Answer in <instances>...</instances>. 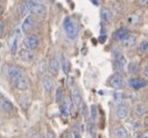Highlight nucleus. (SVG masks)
<instances>
[{"label":"nucleus","mask_w":148,"mask_h":138,"mask_svg":"<svg viewBox=\"0 0 148 138\" xmlns=\"http://www.w3.org/2000/svg\"><path fill=\"white\" fill-rule=\"evenodd\" d=\"M63 28L65 31V35L69 40H75L78 36V32H79V27L78 24L73 21L70 16H66L63 21Z\"/></svg>","instance_id":"obj_1"},{"label":"nucleus","mask_w":148,"mask_h":138,"mask_svg":"<svg viewBox=\"0 0 148 138\" xmlns=\"http://www.w3.org/2000/svg\"><path fill=\"white\" fill-rule=\"evenodd\" d=\"M22 44H23L25 49L34 50V49H36V48L40 45V39L36 36V35H27V36L23 39Z\"/></svg>","instance_id":"obj_2"},{"label":"nucleus","mask_w":148,"mask_h":138,"mask_svg":"<svg viewBox=\"0 0 148 138\" xmlns=\"http://www.w3.org/2000/svg\"><path fill=\"white\" fill-rule=\"evenodd\" d=\"M108 85L112 87V88H116V89H120L125 86V79L121 74L117 73V74H113L111 76L110 79H108Z\"/></svg>","instance_id":"obj_3"},{"label":"nucleus","mask_w":148,"mask_h":138,"mask_svg":"<svg viewBox=\"0 0 148 138\" xmlns=\"http://www.w3.org/2000/svg\"><path fill=\"white\" fill-rule=\"evenodd\" d=\"M19 37H20V30H15L14 34H12L11 37L8 39V45L12 55H16L18 52V43H19Z\"/></svg>","instance_id":"obj_4"},{"label":"nucleus","mask_w":148,"mask_h":138,"mask_svg":"<svg viewBox=\"0 0 148 138\" xmlns=\"http://www.w3.org/2000/svg\"><path fill=\"white\" fill-rule=\"evenodd\" d=\"M29 9H30V12H33L35 15H38V16H46L47 15L46 6H43L42 4L33 3L32 0L29 1Z\"/></svg>","instance_id":"obj_5"},{"label":"nucleus","mask_w":148,"mask_h":138,"mask_svg":"<svg viewBox=\"0 0 148 138\" xmlns=\"http://www.w3.org/2000/svg\"><path fill=\"white\" fill-rule=\"evenodd\" d=\"M114 63H116V67H117L119 74H121V73L125 71V66L127 65V59H126V57H125L123 53H117V55H116Z\"/></svg>","instance_id":"obj_6"},{"label":"nucleus","mask_w":148,"mask_h":138,"mask_svg":"<svg viewBox=\"0 0 148 138\" xmlns=\"http://www.w3.org/2000/svg\"><path fill=\"white\" fill-rule=\"evenodd\" d=\"M34 28H35V19L32 15H27L21 24V30L23 32H29Z\"/></svg>","instance_id":"obj_7"},{"label":"nucleus","mask_w":148,"mask_h":138,"mask_svg":"<svg viewBox=\"0 0 148 138\" xmlns=\"http://www.w3.org/2000/svg\"><path fill=\"white\" fill-rule=\"evenodd\" d=\"M60 66H61V63L57 58L53 57L50 60H49V64H48V71L51 76H57L58 74V70H60Z\"/></svg>","instance_id":"obj_8"},{"label":"nucleus","mask_w":148,"mask_h":138,"mask_svg":"<svg viewBox=\"0 0 148 138\" xmlns=\"http://www.w3.org/2000/svg\"><path fill=\"white\" fill-rule=\"evenodd\" d=\"M128 85L133 88V89H141L143 87L147 86V80L142 79V78H131L128 80Z\"/></svg>","instance_id":"obj_9"},{"label":"nucleus","mask_w":148,"mask_h":138,"mask_svg":"<svg viewBox=\"0 0 148 138\" xmlns=\"http://www.w3.org/2000/svg\"><path fill=\"white\" fill-rule=\"evenodd\" d=\"M71 100L75 107H81L83 103V97H82V93L78 88H73L72 89V94H71Z\"/></svg>","instance_id":"obj_10"},{"label":"nucleus","mask_w":148,"mask_h":138,"mask_svg":"<svg viewBox=\"0 0 148 138\" xmlns=\"http://www.w3.org/2000/svg\"><path fill=\"white\" fill-rule=\"evenodd\" d=\"M6 73H7V76H8V78L11 79V80H16L20 76H22V72H21V70L19 67H16V66H8L7 67V70H6Z\"/></svg>","instance_id":"obj_11"},{"label":"nucleus","mask_w":148,"mask_h":138,"mask_svg":"<svg viewBox=\"0 0 148 138\" xmlns=\"http://www.w3.org/2000/svg\"><path fill=\"white\" fill-rule=\"evenodd\" d=\"M13 83H14L15 87H16L18 89H20V91H26V89H28V87H29L28 79H27L25 76H20V77H19L16 80H14Z\"/></svg>","instance_id":"obj_12"},{"label":"nucleus","mask_w":148,"mask_h":138,"mask_svg":"<svg viewBox=\"0 0 148 138\" xmlns=\"http://www.w3.org/2000/svg\"><path fill=\"white\" fill-rule=\"evenodd\" d=\"M127 36H128V29L127 28H119L113 32L112 37L114 41H123Z\"/></svg>","instance_id":"obj_13"},{"label":"nucleus","mask_w":148,"mask_h":138,"mask_svg":"<svg viewBox=\"0 0 148 138\" xmlns=\"http://www.w3.org/2000/svg\"><path fill=\"white\" fill-rule=\"evenodd\" d=\"M70 108H71V100L69 97L65 99L60 105V112L63 116H68L70 114Z\"/></svg>","instance_id":"obj_14"},{"label":"nucleus","mask_w":148,"mask_h":138,"mask_svg":"<svg viewBox=\"0 0 148 138\" xmlns=\"http://www.w3.org/2000/svg\"><path fill=\"white\" fill-rule=\"evenodd\" d=\"M19 57L23 62H32L34 59V53L32 52V50L22 49V50L19 51Z\"/></svg>","instance_id":"obj_15"},{"label":"nucleus","mask_w":148,"mask_h":138,"mask_svg":"<svg viewBox=\"0 0 148 138\" xmlns=\"http://www.w3.org/2000/svg\"><path fill=\"white\" fill-rule=\"evenodd\" d=\"M0 108H1L4 112H6V113H10V112L13 110L14 107H13V103L11 101H8L7 99L0 96Z\"/></svg>","instance_id":"obj_16"},{"label":"nucleus","mask_w":148,"mask_h":138,"mask_svg":"<svg viewBox=\"0 0 148 138\" xmlns=\"http://www.w3.org/2000/svg\"><path fill=\"white\" fill-rule=\"evenodd\" d=\"M43 87L47 92H53L54 88H55V83H54V79L50 77V76H46L43 77Z\"/></svg>","instance_id":"obj_17"},{"label":"nucleus","mask_w":148,"mask_h":138,"mask_svg":"<svg viewBox=\"0 0 148 138\" xmlns=\"http://www.w3.org/2000/svg\"><path fill=\"white\" fill-rule=\"evenodd\" d=\"M128 115V108L125 105H119L117 107V116L119 120H125Z\"/></svg>","instance_id":"obj_18"},{"label":"nucleus","mask_w":148,"mask_h":138,"mask_svg":"<svg viewBox=\"0 0 148 138\" xmlns=\"http://www.w3.org/2000/svg\"><path fill=\"white\" fill-rule=\"evenodd\" d=\"M146 113H147V106L143 105V103H138V105L134 107V114H135V116L142 117Z\"/></svg>","instance_id":"obj_19"},{"label":"nucleus","mask_w":148,"mask_h":138,"mask_svg":"<svg viewBox=\"0 0 148 138\" xmlns=\"http://www.w3.org/2000/svg\"><path fill=\"white\" fill-rule=\"evenodd\" d=\"M135 43H136V37L132 35H128L121 41V44L124 48H132L133 45H135Z\"/></svg>","instance_id":"obj_20"},{"label":"nucleus","mask_w":148,"mask_h":138,"mask_svg":"<svg viewBox=\"0 0 148 138\" xmlns=\"http://www.w3.org/2000/svg\"><path fill=\"white\" fill-rule=\"evenodd\" d=\"M100 18L103 22H110L111 19H112V12H111L108 8L104 7L100 9Z\"/></svg>","instance_id":"obj_21"},{"label":"nucleus","mask_w":148,"mask_h":138,"mask_svg":"<svg viewBox=\"0 0 148 138\" xmlns=\"http://www.w3.org/2000/svg\"><path fill=\"white\" fill-rule=\"evenodd\" d=\"M60 63H61V66H62V68H63V72L68 74V72L70 71V63H69V60L65 58L64 55H61V57H60Z\"/></svg>","instance_id":"obj_22"},{"label":"nucleus","mask_w":148,"mask_h":138,"mask_svg":"<svg viewBox=\"0 0 148 138\" xmlns=\"http://www.w3.org/2000/svg\"><path fill=\"white\" fill-rule=\"evenodd\" d=\"M114 136L116 138H128V132L124 126H118L114 130Z\"/></svg>","instance_id":"obj_23"},{"label":"nucleus","mask_w":148,"mask_h":138,"mask_svg":"<svg viewBox=\"0 0 148 138\" xmlns=\"http://www.w3.org/2000/svg\"><path fill=\"white\" fill-rule=\"evenodd\" d=\"M127 71H128V73H131V74L138 73V72H139V65H138L136 63H134V62L128 63V64H127Z\"/></svg>","instance_id":"obj_24"},{"label":"nucleus","mask_w":148,"mask_h":138,"mask_svg":"<svg viewBox=\"0 0 148 138\" xmlns=\"http://www.w3.org/2000/svg\"><path fill=\"white\" fill-rule=\"evenodd\" d=\"M28 12H30V9H29V1H23L20 5V13H21V15H27Z\"/></svg>","instance_id":"obj_25"},{"label":"nucleus","mask_w":148,"mask_h":138,"mask_svg":"<svg viewBox=\"0 0 148 138\" xmlns=\"http://www.w3.org/2000/svg\"><path fill=\"white\" fill-rule=\"evenodd\" d=\"M97 115H98L97 106L96 105H92L91 108H90V117H91V121H96L97 120Z\"/></svg>","instance_id":"obj_26"},{"label":"nucleus","mask_w":148,"mask_h":138,"mask_svg":"<svg viewBox=\"0 0 148 138\" xmlns=\"http://www.w3.org/2000/svg\"><path fill=\"white\" fill-rule=\"evenodd\" d=\"M56 102L57 103H62L63 102V89L60 87L56 89Z\"/></svg>","instance_id":"obj_27"},{"label":"nucleus","mask_w":148,"mask_h":138,"mask_svg":"<svg viewBox=\"0 0 148 138\" xmlns=\"http://www.w3.org/2000/svg\"><path fill=\"white\" fill-rule=\"evenodd\" d=\"M138 50H139V52H147L148 51V41H142L141 43H140V45L138 47Z\"/></svg>","instance_id":"obj_28"},{"label":"nucleus","mask_w":148,"mask_h":138,"mask_svg":"<svg viewBox=\"0 0 148 138\" xmlns=\"http://www.w3.org/2000/svg\"><path fill=\"white\" fill-rule=\"evenodd\" d=\"M89 113H90V110H89V108L86 106V103H82V115L86 118L89 116Z\"/></svg>","instance_id":"obj_29"},{"label":"nucleus","mask_w":148,"mask_h":138,"mask_svg":"<svg viewBox=\"0 0 148 138\" xmlns=\"http://www.w3.org/2000/svg\"><path fill=\"white\" fill-rule=\"evenodd\" d=\"M123 99H124V95H123V93H119V92L114 93V101H116L117 103L121 102V101H123Z\"/></svg>","instance_id":"obj_30"},{"label":"nucleus","mask_w":148,"mask_h":138,"mask_svg":"<svg viewBox=\"0 0 148 138\" xmlns=\"http://www.w3.org/2000/svg\"><path fill=\"white\" fill-rule=\"evenodd\" d=\"M4 34H5V22L0 21V37H3Z\"/></svg>","instance_id":"obj_31"},{"label":"nucleus","mask_w":148,"mask_h":138,"mask_svg":"<svg viewBox=\"0 0 148 138\" xmlns=\"http://www.w3.org/2000/svg\"><path fill=\"white\" fill-rule=\"evenodd\" d=\"M46 138H56V135H55V132L51 130V129H48V131H47V137Z\"/></svg>","instance_id":"obj_32"},{"label":"nucleus","mask_w":148,"mask_h":138,"mask_svg":"<svg viewBox=\"0 0 148 138\" xmlns=\"http://www.w3.org/2000/svg\"><path fill=\"white\" fill-rule=\"evenodd\" d=\"M133 130H138L140 126H141V122H139V121H136V122H134L133 124Z\"/></svg>","instance_id":"obj_33"},{"label":"nucleus","mask_w":148,"mask_h":138,"mask_svg":"<svg viewBox=\"0 0 148 138\" xmlns=\"http://www.w3.org/2000/svg\"><path fill=\"white\" fill-rule=\"evenodd\" d=\"M90 132H91V136L95 138L96 137V128L92 125V126H90Z\"/></svg>","instance_id":"obj_34"},{"label":"nucleus","mask_w":148,"mask_h":138,"mask_svg":"<svg viewBox=\"0 0 148 138\" xmlns=\"http://www.w3.org/2000/svg\"><path fill=\"white\" fill-rule=\"evenodd\" d=\"M99 41H100V43H104L106 41V34H101L100 37H99Z\"/></svg>","instance_id":"obj_35"},{"label":"nucleus","mask_w":148,"mask_h":138,"mask_svg":"<svg viewBox=\"0 0 148 138\" xmlns=\"http://www.w3.org/2000/svg\"><path fill=\"white\" fill-rule=\"evenodd\" d=\"M140 138H148V129L146 131H143L141 135H140Z\"/></svg>","instance_id":"obj_36"},{"label":"nucleus","mask_w":148,"mask_h":138,"mask_svg":"<svg viewBox=\"0 0 148 138\" xmlns=\"http://www.w3.org/2000/svg\"><path fill=\"white\" fill-rule=\"evenodd\" d=\"M139 4L142 6H147L148 5V0H139Z\"/></svg>","instance_id":"obj_37"},{"label":"nucleus","mask_w":148,"mask_h":138,"mask_svg":"<svg viewBox=\"0 0 148 138\" xmlns=\"http://www.w3.org/2000/svg\"><path fill=\"white\" fill-rule=\"evenodd\" d=\"M143 74H145V77L148 79V65L145 67V70H143Z\"/></svg>","instance_id":"obj_38"},{"label":"nucleus","mask_w":148,"mask_h":138,"mask_svg":"<svg viewBox=\"0 0 148 138\" xmlns=\"http://www.w3.org/2000/svg\"><path fill=\"white\" fill-rule=\"evenodd\" d=\"M33 3H36V4H42L45 1H47V0H32Z\"/></svg>","instance_id":"obj_39"},{"label":"nucleus","mask_w":148,"mask_h":138,"mask_svg":"<svg viewBox=\"0 0 148 138\" xmlns=\"http://www.w3.org/2000/svg\"><path fill=\"white\" fill-rule=\"evenodd\" d=\"M30 138H43V137H42L40 133H35V135H33Z\"/></svg>","instance_id":"obj_40"},{"label":"nucleus","mask_w":148,"mask_h":138,"mask_svg":"<svg viewBox=\"0 0 148 138\" xmlns=\"http://www.w3.org/2000/svg\"><path fill=\"white\" fill-rule=\"evenodd\" d=\"M73 138H81V135L78 132H75L73 133Z\"/></svg>","instance_id":"obj_41"},{"label":"nucleus","mask_w":148,"mask_h":138,"mask_svg":"<svg viewBox=\"0 0 148 138\" xmlns=\"http://www.w3.org/2000/svg\"><path fill=\"white\" fill-rule=\"evenodd\" d=\"M64 138H72V135H71L70 132H68V133H65V136H64Z\"/></svg>","instance_id":"obj_42"},{"label":"nucleus","mask_w":148,"mask_h":138,"mask_svg":"<svg viewBox=\"0 0 148 138\" xmlns=\"http://www.w3.org/2000/svg\"><path fill=\"white\" fill-rule=\"evenodd\" d=\"M4 14V7L3 6H0V16H1Z\"/></svg>","instance_id":"obj_43"},{"label":"nucleus","mask_w":148,"mask_h":138,"mask_svg":"<svg viewBox=\"0 0 148 138\" xmlns=\"http://www.w3.org/2000/svg\"><path fill=\"white\" fill-rule=\"evenodd\" d=\"M143 123H145V125H147V126H148V117H146V118H145V122H143Z\"/></svg>","instance_id":"obj_44"}]
</instances>
